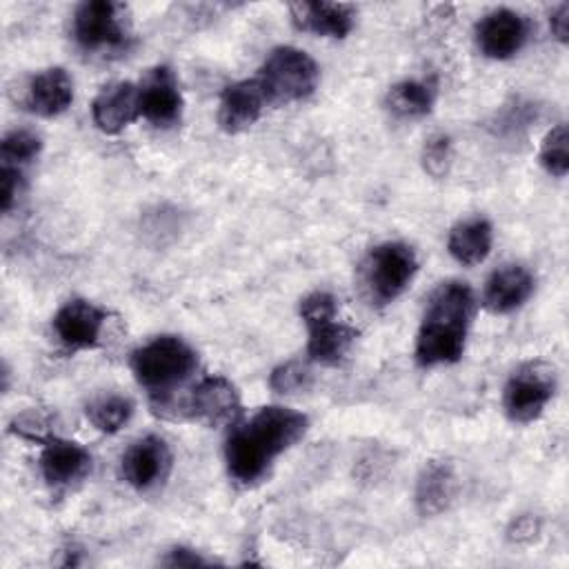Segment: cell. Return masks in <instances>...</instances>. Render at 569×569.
Segmentation results:
<instances>
[{
    "label": "cell",
    "instance_id": "cell-13",
    "mask_svg": "<svg viewBox=\"0 0 569 569\" xmlns=\"http://www.w3.org/2000/svg\"><path fill=\"white\" fill-rule=\"evenodd\" d=\"M40 445V471L47 485L67 489L89 473L91 456L82 445L53 433H49Z\"/></svg>",
    "mask_w": 569,
    "mask_h": 569
},
{
    "label": "cell",
    "instance_id": "cell-20",
    "mask_svg": "<svg viewBox=\"0 0 569 569\" xmlns=\"http://www.w3.org/2000/svg\"><path fill=\"white\" fill-rule=\"evenodd\" d=\"M456 496V473L445 460H431L425 465L416 482V507L422 516L442 513Z\"/></svg>",
    "mask_w": 569,
    "mask_h": 569
},
{
    "label": "cell",
    "instance_id": "cell-5",
    "mask_svg": "<svg viewBox=\"0 0 569 569\" xmlns=\"http://www.w3.org/2000/svg\"><path fill=\"white\" fill-rule=\"evenodd\" d=\"M269 104H289L309 98L320 80L316 60L298 47H276L256 76Z\"/></svg>",
    "mask_w": 569,
    "mask_h": 569
},
{
    "label": "cell",
    "instance_id": "cell-1",
    "mask_svg": "<svg viewBox=\"0 0 569 569\" xmlns=\"http://www.w3.org/2000/svg\"><path fill=\"white\" fill-rule=\"evenodd\" d=\"M307 429L309 418L296 409L280 405L260 407L227 438L224 462L229 476L244 487L258 482L273 460L291 449Z\"/></svg>",
    "mask_w": 569,
    "mask_h": 569
},
{
    "label": "cell",
    "instance_id": "cell-15",
    "mask_svg": "<svg viewBox=\"0 0 569 569\" xmlns=\"http://www.w3.org/2000/svg\"><path fill=\"white\" fill-rule=\"evenodd\" d=\"M267 96L256 78L238 80L224 87L218 104V124L227 133H240L249 129L262 113Z\"/></svg>",
    "mask_w": 569,
    "mask_h": 569
},
{
    "label": "cell",
    "instance_id": "cell-17",
    "mask_svg": "<svg viewBox=\"0 0 569 569\" xmlns=\"http://www.w3.org/2000/svg\"><path fill=\"white\" fill-rule=\"evenodd\" d=\"M533 293V276L520 264L496 269L482 291V302L491 313H511Z\"/></svg>",
    "mask_w": 569,
    "mask_h": 569
},
{
    "label": "cell",
    "instance_id": "cell-26",
    "mask_svg": "<svg viewBox=\"0 0 569 569\" xmlns=\"http://www.w3.org/2000/svg\"><path fill=\"white\" fill-rule=\"evenodd\" d=\"M269 385L278 393H296L311 385V373L302 362H284L271 371Z\"/></svg>",
    "mask_w": 569,
    "mask_h": 569
},
{
    "label": "cell",
    "instance_id": "cell-23",
    "mask_svg": "<svg viewBox=\"0 0 569 569\" xmlns=\"http://www.w3.org/2000/svg\"><path fill=\"white\" fill-rule=\"evenodd\" d=\"M133 416V402L120 393L96 396L87 405L89 422L102 433H118Z\"/></svg>",
    "mask_w": 569,
    "mask_h": 569
},
{
    "label": "cell",
    "instance_id": "cell-8",
    "mask_svg": "<svg viewBox=\"0 0 569 569\" xmlns=\"http://www.w3.org/2000/svg\"><path fill=\"white\" fill-rule=\"evenodd\" d=\"M173 456L160 436H144L136 440L122 456L120 469L127 485L136 491L149 493L162 487L171 473Z\"/></svg>",
    "mask_w": 569,
    "mask_h": 569
},
{
    "label": "cell",
    "instance_id": "cell-19",
    "mask_svg": "<svg viewBox=\"0 0 569 569\" xmlns=\"http://www.w3.org/2000/svg\"><path fill=\"white\" fill-rule=\"evenodd\" d=\"M73 102V82L62 67H51L31 78L27 91V107L42 116L56 118Z\"/></svg>",
    "mask_w": 569,
    "mask_h": 569
},
{
    "label": "cell",
    "instance_id": "cell-6",
    "mask_svg": "<svg viewBox=\"0 0 569 569\" xmlns=\"http://www.w3.org/2000/svg\"><path fill=\"white\" fill-rule=\"evenodd\" d=\"M418 271L416 251L405 242H382L373 247L365 262V282L376 305L393 302Z\"/></svg>",
    "mask_w": 569,
    "mask_h": 569
},
{
    "label": "cell",
    "instance_id": "cell-14",
    "mask_svg": "<svg viewBox=\"0 0 569 569\" xmlns=\"http://www.w3.org/2000/svg\"><path fill=\"white\" fill-rule=\"evenodd\" d=\"M140 116L138 84L118 80L104 84L91 102L93 124L104 133H120Z\"/></svg>",
    "mask_w": 569,
    "mask_h": 569
},
{
    "label": "cell",
    "instance_id": "cell-11",
    "mask_svg": "<svg viewBox=\"0 0 569 569\" xmlns=\"http://www.w3.org/2000/svg\"><path fill=\"white\" fill-rule=\"evenodd\" d=\"M189 418L218 427L233 422L240 413V393L236 385L224 376L202 378L184 400L182 409Z\"/></svg>",
    "mask_w": 569,
    "mask_h": 569
},
{
    "label": "cell",
    "instance_id": "cell-2",
    "mask_svg": "<svg viewBox=\"0 0 569 569\" xmlns=\"http://www.w3.org/2000/svg\"><path fill=\"white\" fill-rule=\"evenodd\" d=\"M476 298L467 282H440L425 307L416 338V360L420 367L453 365L462 358Z\"/></svg>",
    "mask_w": 569,
    "mask_h": 569
},
{
    "label": "cell",
    "instance_id": "cell-7",
    "mask_svg": "<svg viewBox=\"0 0 569 569\" xmlns=\"http://www.w3.org/2000/svg\"><path fill=\"white\" fill-rule=\"evenodd\" d=\"M556 393V373L545 362L518 367L502 391V409L511 422L527 425L540 418Z\"/></svg>",
    "mask_w": 569,
    "mask_h": 569
},
{
    "label": "cell",
    "instance_id": "cell-18",
    "mask_svg": "<svg viewBox=\"0 0 569 569\" xmlns=\"http://www.w3.org/2000/svg\"><path fill=\"white\" fill-rule=\"evenodd\" d=\"M307 356L318 365H338L358 338V329L338 322L336 316L307 322Z\"/></svg>",
    "mask_w": 569,
    "mask_h": 569
},
{
    "label": "cell",
    "instance_id": "cell-25",
    "mask_svg": "<svg viewBox=\"0 0 569 569\" xmlns=\"http://www.w3.org/2000/svg\"><path fill=\"white\" fill-rule=\"evenodd\" d=\"M540 164L549 176L565 178L569 171V131L565 124H556L542 140Z\"/></svg>",
    "mask_w": 569,
    "mask_h": 569
},
{
    "label": "cell",
    "instance_id": "cell-28",
    "mask_svg": "<svg viewBox=\"0 0 569 569\" xmlns=\"http://www.w3.org/2000/svg\"><path fill=\"white\" fill-rule=\"evenodd\" d=\"M0 204H2V211H11V207L16 204L18 200V193L22 189V169H13V167H2L0 171Z\"/></svg>",
    "mask_w": 569,
    "mask_h": 569
},
{
    "label": "cell",
    "instance_id": "cell-21",
    "mask_svg": "<svg viewBox=\"0 0 569 569\" xmlns=\"http://www.w3.org/2000/svg\"><path fill=\"white\" fill-rule=\"evenodd\" d=\"M491 242H493L491 224L485 218H471V220L458 222L449 231L447 249L456 262L471 267L482 262L489 256Z\"/></svg>",
    "mask_w": 569,
    "mask_h": 569
},
{
    "label": "cell",
    "instance_id": "cell-3",
    "mask_svg": "<svg viewBox=\"0 0 569 569\" xmlns=\"http://www.w3.org/2000/svg\"><path fill=\"white\" fill-rule=\"evenodd\" d=\"M131 371L149 393L164 402L198 367V353L178 336H158L131 353Z\"/></svg>",
    "mask_w": 569,
    "mask_h": 569
},
{
    "label": "cell",
    "instance_id": "cell-24",
    "mask_svg": "<svg viewBox=\"0 0 569 569\" xmlns=\"http://www.w3.org/2000/svg\"><path fill=\"white\" fill-rule=\"evenodd\" d=\"M40 149H42V140L38 133L29 129H11L9 133H4L0 142L2 167L24 169L40 156Z\"/></svg>",
    "mask_w": 569,
    "mask_h": 569
},
{
    "label": "cell",
    "instance_id": "cell-30",
    "mask_svg": "<svg viewBox=\"0 0 569 569\" xmlns=\"http://www.w3.org/2000/svg\"><path fill=\"white\" fill-rule=\"evenodd\" d=\"M164 565H169V567H200V565H209V560L202 558L200 553H196L193 549L176 547L164 558Z\"/></svg>",
    "mask_w": 569,
    "mask_h": 569
},
{
    "label": "cell",
    "instance_id": "cell-31",
    "mask_svg": "<svg viewBox=\"0 0 569 569\" xmlns=\"http://www.w3.org/2000/svg\"><path fill=\"white\" fill-rule=\"evenodd\" d=\"M549 24H551L553 36L565 44V42L569 40V4H567V2L558 4V7L551 11Z\"/></svg>",
    "mask_w": 569,
    "mask_h": 569
},
{
    "label": "cell",
    "instance_id": "cell-16",
    "mask_svg": "<svg viewBox=\"0 0 569 569\" xmlns=\"http://www.w3.org/2000/svg\"><path fill=\"white\" fill-rule=\"evenodd\" d=\"M289 11L300 31L325 38H345L356 22V9L342 2H293Z\"/></svg>",
    "mask_w": 569,
    "mask_h": 569
},
{
    "label": "cell",
    "instance_id": "cell-4",
    "mask_svg": "<svg viewBox=\"0 0 569 569\" xmlns=\"http://www.w3.org/2000/svg\"><path fill=\"white\" fill-rule=\"evenodd\" d=\"M71 36L84 53H122L131 47L129 9L113 0H89L73 11Z\"/></svg>",
    "mask_w": 569,
    "mask_h": 569
},
{
    "label": "cell",
    "instance_id": "cell-9",
    "mask_svg": "<svg viewBox=\"0 0 569 569\" xmlns=\"http://www.w3.org/2000/svg\"><path fill=\"white\" fill-rule=\"evenodd\" d=\"M140 116L153 127L167 129L182 118V93L173 71L167 64H158L147 71L138 84Z\"/></svg>",
    "mask_w": 569,
    "mask_h": 569
},
{
    "label": "cell",
    "instance_id": "cell-10",
    "mask_svg": "<svg viewBox=\"0 0 569 569\" xmlns=\"http://www.w3.org/2000/svg\"><path fill=\"white\" fill-rule=\"evenodd\" d=\"M107 322V311L84 298L67 300L53 316L51 327L58 342L67 351L93 349L100 340L102 327Z\"/></svg>",
    "mask_w": 569,
    "mask_h": 569
},
{
    "label": "cell",
    "instance_id": "cell-29",
    "mask_svg": "<svg viewBox=\"0 0 569 569\" xmlns=\"http://www.w3.org/2000/svg\"><path fill=\"white\" fill-rule=\"evenodd\" d=\"M540 520L536 516H520L509 527V540L513 542H529L538 536Z\"/></svg>",
    "mask_w": 569,
    "mask_h": 569
},
{
    "label": "cell",
    "instance_id": "cell-27",
    "mask_svg": "<svg viewBox=\"0 0 569 569\" xmlns=\"http://www.w3.org/2000/svg\"><path fill=\"white\" fill-rule=\"evenodd\" d=\"M451 140L449 136L445 133H436L431 136L427 142H425V149H422V164H425V171L431 173L433 178H442L447 171H449V164H451Z\"/></svg>",
    "mask_w": 569,
    "mask_h": 569
},
{
    "label": "cell",
    "instance_id": "cell-22",
    "mask_svg": "<svg viewBox=\"0 0 569 569\" xmlns=\"http://www.w3.org/2000/svg\"><path fill=\"white\" fill-rule=\"evenodd\" d=\"M438 96V84L427 78H411L393 84L387 93V109L398 118L427 116Z\"/></svg>",
    "mask_w": 569,
    "mask_h": 569
},
{
    "label": "cell",
    "instance_id": "cell-12",
    "mask_svg": "<svg viewBox=\"0 0 569 569\" xmlns=\"http://www.w3.org/2000/svg\"><path fill=\"white\" fill-rule=\"evenodd\" d=\"M529 38V22L513 9H493L476 24V44L491 60L513 58Z\"/></svg>",
    "mask_w": 569,
    "mask_h": 569
}]
</instances>
